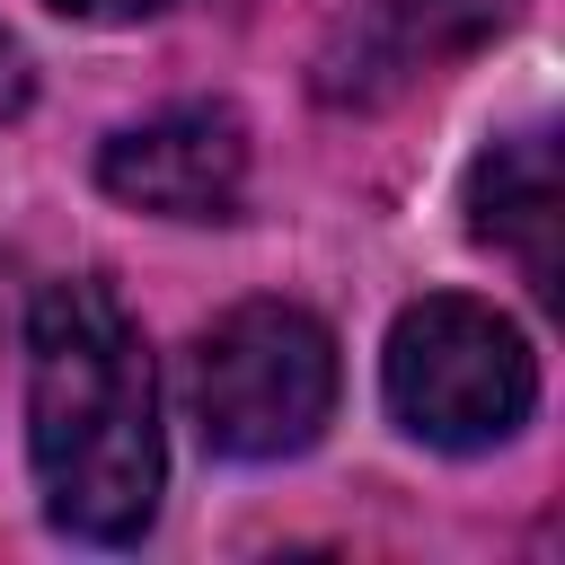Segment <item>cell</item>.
I'll use <instances>...</instances> for the list:
<instances>
[{"label":"cell","instance_id":"8992f818","mask_svg":"<svg viewBox=\"0 0 565 565\" xmlns=\"http://www.w3.org/2000/svg\"><path fill=\"white\" fill-rule=\"evenodd\" d=\"M512 18V0H371V44H380V62L388 71H406V62H433V53H459V44H477L486 26H503Z\"/></svg>","mask_w":565,"mask_h":565},{"label":"cell","instance_id":"52a82bcc","mask_svg":"<svg viewBox=\"0 0 565 565\" xmlns=\"http://www.w3.org/2000/svg\"><path fill=\"white\" fill-rule=\"evenodd\" d=\"M62 18H88V26H124V18H150V9H168V0H53Z\"/></svg>","mask_w":565,"mask_h":565},{"label":"cell","instance_id":"277c9868","mask_svg":"<svg viewBox=\"0 0 565 565\" xmlns=\"http://www.w3.org/2000/svg\"><path fill=\"white\" fill-rule=\"evenodd\" d=\"M97 185L159 221H230L247 194V124L212 97L168 106L150 124H124L97 150Z\"/></svg>","mask_w":565,"mask_h":565},{"label":"cell","instance_id":"6da1fadb","mask_svg":"<svg viewBox=\"0 0 565 565\" xmlns=\"http://www.w3.org/2000/svg\"><path fill=\"white\" fill-rule=\"evenodd\" d=\"M26 450L53 530L124 547L159 512V371L106 282H53L26 318Z\"/></svg>","mask_w":565,"mask_h":565},{"label":"cell","instance_id":"3957f363","mask_svg":"<svg viewBox=\"0 0 565 565\" xmlns=\"http://www.w3.org/2000/svg\"><path fill=\"white\" fill-rule=\"evenodd\" d=\"M185 406L221 459H300L335 415V335L291 300H238L203 327Z\"/></svg>","mask_w":565,"mask_h":565},{"label":"cell","instance_id":"ba28073f","mask_svg":"<svg viewBox=\"0 0 565 565\" xmlns=\"http://www.w3.org/2000/svg\"><path fill=\"white\" fill-rule=\"evenodd\" d=\"M26 88H35V79H26V53H18V35L0 26V115H18V106H26Z\"/></svg>","mask_w":565,"mask_h":565},{"label":"cell","instance_id":"7a4b0ae2","mask_svg":"<svg viewBox=\"0 0 565 565\" xmlns=\"http://www.w3.org/2000/svg\"><path fill=\"white\" fill-rule=\"evenodd\" d=\"M380 388H388V415L424 450H494L539 406V353L494 300L424 291L388 327Z\"/></svg>","mask_w":565,"mask_h":565},{"label":"cell","instance_id":"5b68a950","mask_svg":"<svg viewBox=\"0 0 565 565\" xmlns=\"http://www.w3.org/2000/svg\"><path fill=\"white\" fill-rule=\"evenodd\" d=\"M468 230L503 256H521V274L539 291H556V230H565V194H556V141L547 132H512L477 159L468 177Z\"/></svg>","mask_w":565,"mask_h":565}]
</instances>
